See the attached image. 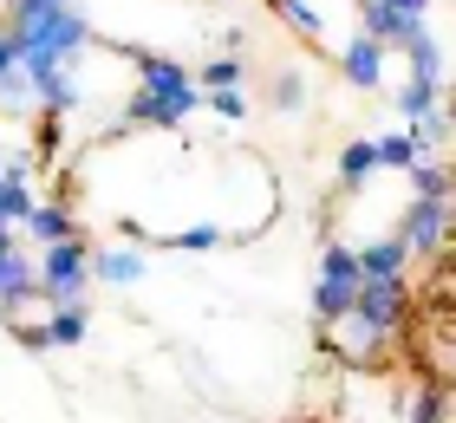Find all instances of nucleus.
Returning <instances> with one entry per match:
<instances>
[{"label":"nucleus","mask_w":456,"mask_h":423,"mask_svg":"<svg viewBox=\"0 0 456 423\" xmlns=\"http://www.w3.org/2000/svg\"><path fill=\"white\" fill-rule=\"evenodd\" d=\"M196 111H202L196 72L170 53L131 46V92L118 104V131H183Z\"/></svg>","instance_id":"obj_1"},{"label":"nucleus","mask_w":456,"mask_h":423,"mask_svg":"<svg viewBox=\"0 0 456 423\" xmlns=\"http://www.w3.org/2000/svg\"><path fill=\"white\" fill-rule=\"evenodd\" d=\"M0 27L13 33L20 66H72L98 39L78 0H0Z\"/></svg>","instance_id":"obj_2"},{"label":"nucleus","mask_w":456,"mask_h":423,"mask_svg":"<svg viewBox=\"0 0 456 423\" xmlns=\"http://www.w3.org/2000/svg\"><path fill=\"white\" fill-rule=\"evenodd\" d=\"M359 254H352L346 241L326 235L320 254H314V287H306V313H314V326H326L333 313H346L352 300H359Z\"/></svg>","instance_id":"obj_3"},{"label":"nucleus","mask_w":456,"mask_h":423,"mask_svg":"<svg viewBox=\"0 0 456 423\" xmlns=\"http://www.w3.org/2000/svg\"><path fill=\"white\" fill-rule=\"evenodd\" d=\"M33 281H39V300H86L92 293V241L72 235L53 248H33Z\"/></svg>","instance_id":"obj_4"},{"label":"nucleus","mask_w":456,"mask_h":423,"mask_svg":"<svg viewBox=\"0 0 456 423\" xmlns=\"http://www.w3.org/2000/svg\"><path fill=\"white\" fill-rule=\"evenodd\" d=\"M333 66H339V78L352 85V92H385V85H391V46L352 27L333 46Z\"/></svg>","instance_id":"obj_5"},{"label":"nucleus","mask_w":456,"mask_h":423,"mask_svg":"<svg viewBox=\"0 0 456 423\" xmlns=\"http://www.w3.org/2000/svg\"><path fill=\"white\" fill-rule=\"evenodd\" d=\"M151 281V248L143 241H92V287L137 293Z\"/></svg>","instance_id":"obj_6"},{"label":"nucleus","mask_w":456,"mask_h":423,"mask_svg":"<svg viewBox=\"0 0 456 423\" xmlns=\"http://www.w3.org/2000/svg\"><path fill=\"white\" fill-rule=\"evenodd\" d=\"M92 326H98V313L86 300H46V320L27 338V352H78L92 338Z\"/></svg>","instance_id":"obj_7"},{"label":"nucleus","mask_w":456,"mask_h":423,"mask_svg":"<svg viewBox=\"0 0 456 423\" xmlns=\"http://www.w3.org/2000/svg\"><path fill=\"white\" fill-rule=\"evenodd\" d=\"M72 235H86V216L66 196H39L27 208V222H20V241L27 248H53V241H72Z\"/></svg>","instance_id":"obj_8"},{"label":"nucleus","mask_w":456,"mask_h":423,"mask_svg":"<svg viewBox=\"0 0 456 423\" xmlns=\"http://www.w3.org/2000/svg\"><path fill=\"white\" fill-rule=\"evenodd\" d=\"M385 92H391V111H398V124H418V131H424V118L444 111V92H450V85H430V78H418V72H404L398 85H385Z\"/></svg>","instance_id":"obj_9"},{"label":"nucleus","mask_w":456,"mask_h":423,"mask_svg":"<svg viewBox=\"0 0 456 423\" xmlns=\"http://www.w3.org/2000/svg\"><path fill=\"white\" fill-rule=\"evenodd\" d=\"M371 143H379V169H391V176H404V169H418L424 157H437L418 124H398V131H385V137H371Z\"/></svg>","instance_id":"obj_10"},{"label":"nucleus","mask_w":456,"mask_h":423,"mask_svg":"<svg viewBox=\"0 0 456 423\" xmlns=\"http://www.w3.org/2000/svg\"><path fill=\"white\" fill-rule=\"evenodd\" d=\"M365 176H379V143H371V137H346L339 157H333V183L352 189V183H365Z\"/></svg>","instance_id":"obj_11"},{"label":"nucleus","mask_w":456,"mask_h":423,"mask_svg":"<svg viewBox=\"0 0 456 423\" xmlns=\"http://www.w3.org/2000/svg\"><path fill=\"white\" fill-rule=\"evenodd\" d=\"M202 118L248 124V118H255V98H248V85H222V92H202Z\"/></svg>","instance_id":"obj_12"},{"label":"nucleus","mask_w":456,"mask_h":423,"mask_svg":"<svg viewBox=\"0 0 456 423\" xmlns=\"http://www.w3.org/2000/svg\"><path fill=\"white\" fill-rule=\"evenodd\" d=\"M202 92H222V85H248V59L241 53H209L202 59V72H196Z\"/></svg>","instance_id":"obj_13"},{"label":"nucleus","mask_w":456,"mask_h":423,"mask_svg":"<svg viewBox=\"0 0 456 423\" xmlns=\"http://www.w3.org/2000/svg\"><path fill=\"white\" fill-rule=\"evenodd\" d=\"M306 104H314V92L300 85V72H281V85H274V111L294 118V111H306Z\"/></svg>","instance_id":"obj_14"},{"label":"nucleus","mask_w":456,"mask_h":423,"mask_svg":"<svg viewBox=\"0 0 456 423\" xmlns=\"http://www.w3.org/2000/svg\"><path fill=\"white\" fill-rule=\"evenodd\" d=\"M13 66H20V46H13V33L0 27V72H13Z\"/></svg>","instance_id":"obj_15"}]
</instances>
